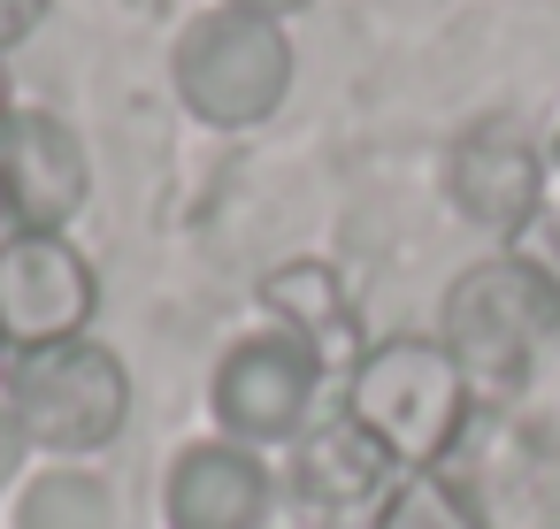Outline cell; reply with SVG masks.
Returning <instances> with one entry per match:
<instances>
[{"instance_id": "obj_11", "label": "cell", "mask_w": 560, "mask_h": 529, "mask_svg": "<svg viewBox=\"0 0 560 529\" xmlns=\"http://www.w3.org/2000/svg\"><path fill=\"white\" fill-rule=\"evenodd\" d=\"M261 307L277 315V330L307 338L315 353H330V345L353 338V299H346V284H338L323 261H284V269H269V277H261Z\"/></svg>"}, {"instance_id": "obj_15", "label": "cell", "mask_w": 560, "mask_h": 529, "mask_svg": "<svg viewBox=\"0 0 560 529\" xmlns=\"http://www.w3.org/2000/svg\"><path fill=\"white\" fill-rule=\"evenodd\" d=\"M24 452H32V437H24V422H16V407L0 399V491L16 483V468H24Z\"/></svg>"}, {"instance_id": "obj_4", "label": "cell", "mask_w": 560, "mask_h": 529, "mask_svg": "<svg viewBox=\"0 0 560 529\" xmlns=\"http://www.w3.org/2000/svg\"><path fill=\"white\" fill-rule=\"evenodd\" d=\"M0 399L16 407V422L39 452H101L131 422V368L108 345L70 338V345L9 361V391Z\"/></svg>"}, {"instance_id": "obj_1", "label": "cell", "mask_w": 560, "mask_h": 529, "mask_svg": "<svg viewBox=\"0 0 560 529\" xmlns=\"http://www.w3.org/2000/svg\"><path fill=\"white\" fill-rule=\"evenodd\" d=\"M468 376L445 353V338H376L369 353H353L346 376V422H361L392 468H438L445 445L468 422Z\"/></svg>"}, {"instance_id": "obj_6", "label": "cell", "mask_w": 560, "mask_h": 529, "mask_svg": "<svg viewBox=\"0 0 560 529\" xmlns=\"http://www.w3.org/2000/svg\"><path fill=\"white\" fill-rule=\"evenodd\" d=\"M315 391H323V353L292 330H254L215 361L208 407L231 445H284L307 430Z\"/></svg>"}, {"instance_id": "obj_14", "label": "cell", "mask_w": 560, "mask_h": 529, "mask_svg": "<svg viewBox=\"0 0 560 529\" xmlns=\"http://www.w3.org/2000/svg\"><path fill=\"white\" fill-rule=\"evenodd\" d=\"M47 9H55V0H0V47L32 39V32L47 24Z\"/></svg>"}, {"instance_id": "obj_9", "label": "cell", "mask_w": 560, "mask_h": 529, "mask_svg": "<svg viewBox=\"0 0 560 529\" xmlns=\"http://www.w3.org/2000/svg\"><path fill=\"white\" fill-rule=\"evenodd\" d=\"M269 468L254 445H231V437H208V445H185L170 483H162V514L170 529H261L269 521Z\"/></svg>"}, {"instance_id": "obj_8", "label": "cell", "mask_w": 560, "mask_h": 529, "mask_svg": "<svg viewBox=\"0 0 560 529\" xmlns=\"http://www.w3.org/2000/svg\"><path fill=\"white\" fill-rule=\"evenodd\" d=\"M545 177H552V154H545L522 124H506V116L460 131V146L445 154V192H453V208H460L476 231H491V238L537 231V215H545Z\"/></svg>"}, {"instance_id": "obj_18", "label": "cell", "mask_w": 560, "mask_h": 529, "mask_svg": "<svg viewBox=\"0 0 560 529\" xmlns=\"http://www.w3.org/2000/svg\"><path fill=\"white\" fill-rule=\"evenodd\" d=\"M552 169H560V139H552Z\"/></svg>"}, {"instance_id": "obj_2", "label": "cell", "mask_w": 560, "mask_h": 529, "mask_svg": "<svg viewBox=\"0 0 560 529\" xmlns=\"http://www.w3.org/2000/svg\"><path fill=\"white\" fill-rule=\"evenodd\" d=\"M560 330V284L537 254H491L453 277L438 307V338L468 384H522Z\"/></svg>"}, {"instance_id": "obj_5", "label": "cell", "mask_w": 560, "mask_h": 529, "mask_svg": "<svg viewBox=\"0 0 560 529\" xmlns=\"http://www.w3.org/2000/svg\"><path fill=\"white\" fill-rule=\"evenodd\" d=\"M101 307L93 261L62 231H9L0 238V353H47L85 338Z\"/></svg>"}, {"instance_id": "obj_10", "label": "cell", "mask_w": 560, "mask_h": 529, "mask_svg": "<svg viewBox=\"0 0 560 529\" xmlns=\"http://www.w3.org/2000/svg\"><path fill=\"white\" fill-rule=\"evenodd\" d=\"M384 475H392V460H384V445L361 430V422H323V430H300V452H292V491L307 498V506H323V514H346V506H361V498H376L384 491Z\"/></svg>"}, {"instance_id": "obj_7", "label": "cell", "mask_w": 560, "mask_h": 529, "mask_svg": "<svg viewBox=\"0 0 560 529\" xmlns=\"http://www.w3.org/2000/svg\"><path fill=\"white\" fill-rule=\"evenodd\" d=\"M93 192L85 139L55 108L0 116V223L9 231H62Z\"/></svg>"}, {"instance_id": "obj_16", "label": "cell", "mask_w": 560, "mask_h": 529, "mask_svg": "<svg viewBox=\"0 0 560 529\" xmlns=\"http://www.w3.org/2000/svg\"><path fill=\"white\" fill-rule=\"evenodd\" d=\"M231 9H254V16H277V24H284L292 9H307V0H231Z\"/></svg>"}, {"instance_id": "obj_12", "label": "cell", "mask_w": 560, "mask_h": 529, "mask_svg": "<svg viewBox=\"0 0 560 529\" xmlns=\"http://www.w3.org/2000/svg\"><path fill=\"white\" fill-rule=\"evenodd\" d=\"M376 529H491V521H483V506H476L445 468H415V475H399V483L384 491Z\"/></svg>"}, {"instance_id": "obj_3", "label": "cell", "mask_w": 560, "mask_h": 529, "mask_svg": "<svg viewBox=\"0 0 560 529\" xmlns=\"http://www.w3.org/2000/svg\"><path fill=\"white\" fill-rule=\"evenodd\" d=\"M170 78H177V101L215 124V131H254L284 108L292 93V39L277 16H254V9H208L177 32V55H170Z\"/></svg>"}, {"instance_id": "obj_17", "label": "cell", "mask_w": 560, "mask_h": 529, "mask_svg": "<svg viewBox=\"0 0 560 529\" xmlns=\"http://www.w3.org/2000/svg\"><path fill=\"white\" fill-rule=\"evenodd\" d=\"M0 116H9V70H0Z\"/></svg>"}, {"instance_id": "obj_13", "label": "cell", "mask_w": 560, "mask_h": 529, "mask_svg": "<svg viewBox=\"0 0 560 529\" xmlns=\"http://www.w3.org/2000/svg\"><path fill=\"white\" fill-rule=\"evenodd\" d=\"M16 529H116V498L85 468H47L16 506Z\"/></svg>"}]
</instances>
